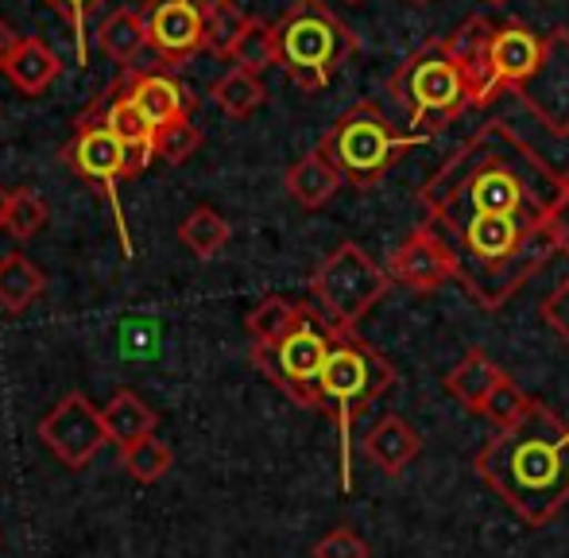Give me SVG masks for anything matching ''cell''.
Wrapping results in <instances>:
<instances>
[{
	"label": "cell",
	"instance_id": "cell-1",
	"mask_svg": "<svg viewBox=\"0 0 569 558\" xmlns=\"http://www.w3.org/2000/svg\"><path fill=\"white\" fill-rule=\"evenodd\" d=\"M562 187L566 175L503 121L480 124L427 179V226L450 245L457 283L480 310H500L550 265Z\"/></svg>",
	"mask_w": 569,
	"mask_h": 558
},
{
	"label": "cell",
	"instance_id": "cell-2",
	"mask_svg": "<svg viewBox=\"0 0 569 558\" xmlns=\"http://www.w3.org/2000/svg\"><path fill=\"white\" fill-rule=\"evenodd\" d=\"M472 466L519 520L547 528L569 505V422L535 400L527 419L480 446Z\"/></svg>",
	"mask_w": 569,
	"mask_h": 558
},
{
	"label": "cell",
	"instance_id": "cell-3",
	"mask_svg": "<svg viewBox=\"0 0 569 558\" xmlns=\"http://www.w3.org/2000/svg\"><path fill=\"white\" fill-rule=\"evenodd\" d=\"M396 388V365L380 353L376 346H368L357 330L338 333L333 353L326 361L322 372V392H318V411L333 419L341 438V489H352V430L357 422L372 411V403H380L383 396Z\"/></svg>",
	"mask_w": 569,
	"mask_h": 558
},
{
	"label": "cell",
	"instance_id": "cell-4",
	"mask_svg": "<svg viewBox=\"0 0 569 558\" xmlns=\"http://www.w3.org/2000/svg\"><path fill=\"white\" fill-rule=\"evenodd\" d=\"M388 93L407 113L415 137H427V140L472 109L465 70H461V62L453 59L446 39H430V43L415 47L396 67V74H391V82H388Z\"/></svg>",
	"mask_w": 569,
	"mask_h": 558
},
{
	"label": "cell",
	"instance_id": "cell-5",
	"mask_svg": "<svg viewBox=\"0 0 569 558\" xmlns=\"http://www.w3.org/2000/svg\"><path fill=\"white\" fill-rule=\"evenodd\" d=\"M276 59L299 90L318 93L357 51V36L322 4V0H295L276 23Z\"/></svg>",
	"mask_w": 569,
	"mask_h": 558
},
{
	"label": "cell",
	"instance_id": "cell-6",
	"mask_svg": "<svg viewBox=\"0 0 569 558\" xmlns=\"http://www.w3.org/2000/svg\"><path fill=\"white\" fill-rule=\"evenodd\" d=\"M419 143H427V137L399 132L380 106L360 101V106L345 109L338 121L330 124V132L318 143V151L338 167L349 187L372 190L376 182H380L407 151L419 148Z\"/></svg>",
	"mask_w": 569,
	"mask_h": 558
},
{
	"label": "cell",
	"instance_id": "cell-7",
	"mask_svg": "<svg viewBox=\"0 0 569 558\" xmlns=\"http://www.w3.org/2000/svg\"><path fill=\"white\" fill-rule=\"evenodd\" d=\"M391 276L357 241H345L310 276V302L338 333H352L388 295Z\"/></svg>",
	"mask_w": 569,
	"mask_h": 558
},
{
	"label": "cell",
	"instance_id": "cell-8",
	"mask_svg": "<svg viewBox=\"0 0 569 558\" xmlns=\"http://www.w3.org/2000/svg\"><path fill=\"white\" fill-rule=\"evenodd\" d=\"M333 341H338V330L310 302V315L287 338L271 346H252V365L299 408L318 411V392H322V372L333 353Z\"/></svg>",
	"mask_w": 569,
	"mask_h": 558
},
{
	"label": "cell",
	"instance_id": "cell-9",
	"mask_svg": "<svg viewBox=\"0 0 569 558\" xmlns=\"http://www.w3.org/2000/svg\"><path fill=\"white\" fill-rule=\"evenodd\" d=\"M39 438L43 446L62 461L67 469H82L98 458V450L109 442L106 435V419L101 408H93L82 392H70L54 403L51 411L39 422Z\"/></svg>",
	"mask_w": 569,
	"mask_h": 558
},
{
	"label": "cell",
	"instance_id": "cell-10",
	"mask_svg": "<svg viewBox=\"0 0 569 558\" xmlns=\"http://www.w3.org/2000/svg\"><path fill=\"white\" fill-rule=\"evenodd\" d=\"M67 159L86 182H93L98 190H106L109 202H113L117 218H120V202H117V182L132 179V175L143 171V163L132 156V151L120 143L98 117H82L74 132V143L67 148Z\"/></svg>",
	"mask_w": 569,
	"mask_h": 558
},
{
	"label": "cell",
	"instance_id": "cell-11",
	"mask_svg": "<svg viewBox=\"0 0 569 558\" xmlns=\"http://www.w3.org/2000/svg\"><path fill=\"white\" fill-rule=\"evenodd\" d=\"M516 98L531 109L547 132L569 137V31H550L539 74L527 78Z\"/></svg>",
	"mask_w": 569,
	"mask_h": 558
},
{
	"label": "cell",
	"instance_id": "cell-12",
	"mask_svg": "<svg viewBox=\"0 0 569 558\" xmlns=\"http://www.w3.org/2000/svg\"><path fill=\"white\" fill-rule=\"evenodd\" d=\"M143 23L163 67H179L206 47V4L198 0H148Z\"/></svg>",
	"mask_w": 569,
	"mask_h": 558
},
{
	"label": "cell",
	"instance_id": "cell-13",
	"mask_svg": "<svg viewBox=\"0 0 569 558\" xmlns=\"http://www.w3.org/2000/svg\"><path fill=\"white\" fill-rule=\"evenodd\" d=\"M388 276H391V283L407 287V291H438V287L457 279V257L435 229L422 226L391 252Z\"/></svg>",
	"mask_w": 569,
	"mask_h": 558
},
{
	"label": "cell",
	"instance_id": "cell-14",
	"mask_svg": "<svg viewBox=\"0 0 569 558\" xmlns=\"http://www.w3.org/2000/svg\"><path fill=\"white\" fill-rule=\"evenodd\" d=\"M542 54H547V36L531 31L527 23H496L488 39V62L508 93H516L527 78L539 74Z\"/></svg>",
	"mask_w": 569,
	"mask_h": 558
},
{
	"label": "cell",
	"instance_id": "cell-15",
	"mask_svg": "<svg viewBox=\"0 0 569 558\" xmlns=\"http://www.w3.org/2000/svg\"><path fill=\"white\" fill-rule=\"evenodd\" d=\"M492 28H496L492 20L472 16V20H465L453 36H446L453 59L461 62V70H465V82H469V93H472V109L488 106V101H496L503 93L492 62H488V39H492Z\"/></svg>",
	"mask_w": 569,
	"mask_h": 558
},
{
	"label": "cell",
	"instance_id": "cell-16",
	"mask_svg": "<svg viewBox=\"0 0 569 558\" xmlns=\"http://www.w3.org/2000/svg\"><path fill=\"white\" fill-rule=\"evenodd\" d=\"M120 90L128 93V101H132L156 129L174 124V121H187L190 109H194V98L187 93V86H182L179 78L167 74V70H136Z\"/></svg>",
	"mask_w": 569,
	"mask_h": 558
},
{
	"label": "cell",
	"instance_id": "cell-17",
	"mask_svg": "<svg viewBox=\"0 0 569 558\" xmlns=\"http://www.w3.org/2000/svg\"><path fill=\"white\" fill-rule=\"evenodd\" d=\"M422 454V435L403 416H383L368 427L365 458L380 469L383 477H399Z\"/></svg>",
	"mask_w": 569,
	"mask_h": 558
},
{
	"label": "cell",
	"instance_id": "cell-18",
	"mask_svg": "<svg viewBox=\"0 0 569 558\" xmlns=\"http://www.w3.org/2000/svg\"><path fill=\"white\" fill-rule=\"evenodd\" d=\"M93 117V113H90ZM101 124H106L113 137L124 143L128 151H132L136 159H140L143 167L151 163V156H156V124L148 121V117L140 113V109L128 101V93L120 90V86H113L109 90V98H106V106H101V117H98Z\"/></svg>",
	"mask_w": 569,
	"mask_h": 558
},
{
	"label": "cell",
	"instance_id": "cell-19",
	"mask_svg": "<svg viewBox=\"0 0 569 558\" xmlns=\"http://www.w3.org/2000/svg\"><path fill=\"white\" fill-rule=\"evenodd\" d=\"M59 70H62L59 54H54L39 36H20L16 51L8 54V62H4L8 82H12L20 93H28V98H39V93L59 78Z\"/></svg>",
	"mask_w": 569,
	"mask_h": 558
},
{
	"label": "cell",
	"instance_id": "cell-20",
	"mask_svg": "<svg viewBox=\"0 0 569 558\" xmlns=\"http://www.w3.org/2000/svg\"><path fill=\"white\" fill-rule=\"evenodd\" d=\"M500 377H503V369L485 353V349H469V353L446 372V392H450L465 411L477 416L480 403L488 400V392L500 385Z\"/></svg>",
	"mask_w": 569,
	"mask_h": 558
},
{
	"label": "cell",
	"instance_id": "cell-21",
	"mask_svg": "<svg viewBox=\"0 0 569 558\" xmlns=\"http://www.w3.org/2000/svg\"><path fill=\"white\" fill-rule=\"evenodd\" d=\"M341 187H345L341 171L318 148L310 151V156H302L299 163L287 171V195H291L302 210H322Z\"/></svg>",
	"mask_w": 569,
	"mask_h": 558
},
{
	"label": "cell",
	"instance_id": "cell-22",
	"mask_svg": "<svg viewBox=\"0 0 569 558\" xmlns=\"http://www.w3.org/2000/svg\"><path fill=\"white\" fill-rule=\"evenodd\" d=\"M101 419H106V435L117 450H128V446L143 442L148 435H156L159 416L132 392V388H120L113 400L101 408Z\"/></svg>",
	"mask_w": 569,
	"mask_h": 558
},
{
	"label": "cell",
	"instance_id": "cell-23",
	"mask_svg": "<svg viewBox=\"0 0 569 558\" xmlns=\"http://www.w3.org/2000/svg\"><path fill=\"white\" fill-rule=\"evenodd\" d=\"M98 43L109 59L120 62V67H132V62L140 59L143 47L151 43L143 12H136V8H117V12L106 16V23L98 28Z\"/></svg>",
	"mask_w": 569,
	"mask_h": 558
},
{
	"label": "cell",
	"instance_id": "cell-24",
	"mask_svg": "<svg viewBox=\"0 0 569 558\" xmlns=\"http://www.w3.org/2000/svg\"><path fill=\"white\" fill-rule=\"evenodd\" d=\"M43 287H47L43 272L23 252H4L0 257V310L23 315L43 295Z\"/></svg>",
	"mask_w": 569,
	"mask_h": 558
},
{
	"label": "cell",
	"instance_id": "cell-25",
	"mask_svg": "<svg viewBox=\"0 0 569 558\" xmlns=\"http://www.w3.org/2000/svg\"><path fill=\"white\" fill-rule=\"evenodd\" d=\"M310 315V302H295L283 295H268L263 302H256L248 310V333H252V346H271V341L287 338L302 318Z\"/></svg>",
	"mask_w": 569,
	"mask_h": 558
},
{
	"label": "cell",
	"instance_id": "cell-26",
	"mask_svg": "<svg viewBox=\"0 0 569 558\" xmlns=\"http://www.w3.org/2000/svg\"><path fill=\"white\" fill-rule=\"evenodd\" d=\"M229 237H232L229 221L221 218L218 210H210V206H198V210H190L187 218H182V226H179V241L187 245L198 260L218 257V252L229 245Z\"/></svg>",
	"mask_w": 569,
	"mask_h": 558
},
{
	"label": "cell",
	"instance_id": "cell-27",
	"mask_svg": "<svg viewBox=\"0 0 569 558\" xmlns=\"http://www.w3.org/2000/svg\"><path fill=\"white\" fill-rule=\"evenodd\" d=\"M263 98H268V90H263L260 74H252V70L232 67L229 74H221L218 82H213V101L221 106V113L237 117V121L252 117L256 109L263 106Z\"/></svg>",
	"mask_w": 569,
	"mask_h": 558
},
{
	"label": "cell",
	"instance_id": "cell-28",
	"mask_svg": "<svg viewBox=\"0 0 569 558\" xmlns=\"http://www.w3.org/2000/svg\"><path fill=\"white\" fill-rule=\"evenodd\" d=\"M248 23L252 20L240 12L237 0H213V4H206V47L213 54H221V59H229L232 47L248 31Z\"/></svg>",
	"mask_w": 569,
	"mask_h": 558
},
{
	"label": "cell",
	"instance_id": "cell-29",
	"mask_svg": "<svg viewBox=\"0 0 569 558\" xmlns=\"http://www.w3.org/2000/svg\"><path fill=\"white\" fill-rule=\"evenodd\" d=\"M120 461H124V469L136 477V481L156 485V481H163V477L171 474L174 454H171V446H167L163 438L148 435L143 442H136V446H128V450H120Z\"/></svg>",
	"mask_w": 569,
	"mask_h": 558
},
{
	"label": "cell",
	"instance_id": "cell-30",
	"mask_svg": "<svg viewBox=\"0 0 569 558\" xmlns=\"http://www.w3.org/2000/svg\"><path fill=\"white\" fill-rule=\"evenodd\" d=\"M535 408V400L523 392V388L516 385V380L503 372L500 377V385L488 392V400L480 403V411L477 416H485L488 422H492L496 430H508V427H516L519 419H527V411Z\"/></svg>",
	"mask_w": 569,
	"mask_h": 558
},
{
	"label": "cell",
	"instance_id": "cell-31",
	"mask_svg": "<svg viewBox=\"0 0 569 558\" xmlns=\"http://www.w3.org/2000/svg\"><path fill=\"white\" fill-rule=\"evenodd\" d=\"M229 62H232V67H240V70H252V74H260V70H268V67H279V59H276V28H271V23H263V20H252L244 36H240V43L232 47Z\"/></svg>",
	"mask_w": 569,
	"mask_h": 558
},
{
	"label": "cell",
	"instance_id": "cell-32",
	"mask_svg": "<svg viewBox=\"0 0 569 558\" xmlns=\"http://www.w3.org/2000/svg\"><path fill=\"white\" fill-rule=\"evenodd\" d=\"M47 202L36 195L31 187H20V190H12V198H8V221H4V229L16 237V241H31V237L39 233V229L47 226Z\"/></svg>",
	"mask_w": 569,
	"mask_h": 558
},
{
	"label": "cell",
	"instance_id": "cell-33",
	"mask_svg": "<svg viewBox=\"0 0 569 558\" xmlns=\"http://www.w3.org/2000/svg\"><path fill=\"white\" fill-rule=\"evenodd\" d=\"M198 148H202V132L190 124V117H187V121L163 124V129L156 132V156L167 159V163H174V167L187 163Z\"/></svg>",
	"mask_w": 569,
	"mask_h": 558
},
{
	"label": "cell",
	"instance_id": "cell-34",
	"mask_svg": "<svg viewBox=\"0 0 569 558\" xmlns=\"http://www.w3.org/2000/svg\"><path fill=\"white\" fill-rule=\"evenodd\" d=\"M315 558H372V551H368V544L357 536L352 528H333L326 531L322 539L315 544V551H310Z\"/></svg>",
	"mask_w": 569,
	"mask_h": 558
},
{
	"label": "cell",
	"instance_id": "cell-35",
	"mask_svg": "<svg viewBox=\"0 0 569 558\" xmlns=\"http://www.w3.org/2000/svg\"><path fill=\"white\" fill-rule=\"evenodd\" d=\"M539 310H542V322H547L562 341H569V276L547 295V299H542Z\"/></svg>",
	"mask_w": 569,
	"mask_h": 558
},
{
	"label": "cell",
	"instance_id": "cell-36",
	"mask_svg": "<svg viewBox=\"0 0 569 558\" xmlns=\"http://www.w3.org/2000/svg\"><path fill=\"white\" fill-rule=\"evenodd\" d=\"M43 4H51L54 12H62L70 20V28H74V39H78V62L86 67V16H90L93 8L101 4V0H43Z\"/></svg>",
	"mask_w": 569,
	"mask_h": 558
},
{
	"label": "cell",
	"instance_id": "cell-37",
	"mask_svg": "<svg viewBox=\"0 0 569 558\" xmlns=\"http://www.w3.org/2000/svg\"><path fill=\"white\" fill-rule=\"evenodd\" d=\"M555 237H558V252L569 257V175H566L562 198H558V210H555Z\"/></svg>",
	"mask_w": 569,
	"mask_h": 558
},
{
	"label": "cell",
	"instance_id": "cell-38",
	"mask_svg": "<svg viewBox=\"0 0 569 558\" xmlns=\"http://www.w3.org/2000/svg\"><path fill=\"white\" fill-rule=\"evenodd\" d=\"M16 43H20V36H16L4 20H0V74H4V62H8V54L16 51Z\"/></svg>",
	"mask_w": 569,
	"mask_h": 558
},
{
	"label": "cell",
	"instance_id": "cell-39",
	"mask_svg": "<svg viewBox=\"0 0 569 558\" xmlns=\"http://www.w3.org/2000/svg\"><path fill=\"white\" fill-rule=\"evenodd\" d=\"M8 198H12V195L0 187V229H4V221H8Z\"/></svg>",
	"mask_w": 569,
	"mask_h": 558
},
{
	"label": "cell",
	"instance_id": "cell-40",
	"mask_svg": "<svg viewBox=\"0 0 569 558\" xmlns=\"http://www.w3.org/2000/svg\"><path fill=\"white\" fill-rule=\"evenodd\" d=\"M485 4H492V8H500V4H508V0H485Z\"/></svg>",
	"mask_w": 569,
	"mask_h": 558
},
{
	"label": "cell",
	"instance_id": "cell-41",
	"mask_svg": "<svg viewBox=\"0 0 569 558\" xmlns=\"http://www.w3.org/2000/svg\"><path fill=\"white\" fill-rule=\"evenodd\" d=\"M411 4H430V0H411Z\"/></svg>",
	"mask_w": 569,
	"mask_h": 558
},
{
	"label": "cell",
	"instance_id": "cell-42",
	"mask_svg": "<svg viewBox=\"0 0 569 558\" xmlns=\"http://www.w3.org/2000/svg\"><path fill=\"white\" fill-rule=\"evenodd\" d=\"M349 4H357V0H349Z\"/></svg>",
	"mask_w": 569,
	"mask_h": 558
}]
</instances>
